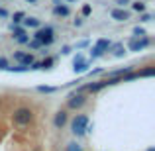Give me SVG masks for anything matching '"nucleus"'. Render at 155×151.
Returning a JSON list of instances; mask_svg holds the SVG:
<instances>
[{
  "label": "nucleus",
  "instance_id": "27",
  "mask_svg": "<svg viewBox=\"0 0 155 151\" xmlns=\"http://www.w3.org/2000/svg\"><path fill=\"white\" fill-rule=\"evenodd\" d=\"M91 12H92V8L88 6V4H84V6H83V16H88Z\"/></svg>",
  "mask_w": 155,
  "mask_h": 151
},
{
  "label": "nucleus",
  "instance_id": "21",
  "mask_svg": "<svg viewBox=\"0 0 155 151\" xmlns=\"http://www.w3.org/2000/svg\"><path fill=\"white\" fill-rule=\"evenodd\" d=\"M51 65H53V59H51V57L41 61V69H51Z\"/></svg>",
  "mask_w": 155,
  "mask_h": 151
},
{
  "label": "nucleus",
  "instance_id": "19",
  "mask_svg": "<svg viewBox=\"0 0 155 151\" xmlns=\"http://www.w3.org/2000/svg\"><path fill=\"white\" fill-rule=\"evenodd\" d=\"M134 35H136V38H143V35H145V30H143V28H140V26L134 28Z\"/></svg>",
  "mask_w": 155,
  "mask_h": 151
},
{
  "label": "nucleus",
  "instance_id": "6",
  "mask_svg": "<svg viewBox=\"0 0 155 151\" xmlns=\"http://www.w3.org/2000/svg\"><path fill=\"white\" fill-rule=\"evenodd\" d=\"M73 65H75V73H87L88 71V61H84L83 59V55H81V53H77V57H75V61H73Z\"/></svg>",
  "mask_w": 155,
  "mask_h": 151
},
{
  "label": "nucleus",
  "instance_id": "15",
  "mask_svg": "<svg viewBox=\"0 0 155 151\" xmlns=\"http://www.w3.org/2000/svg\"><path fill=\"white\" fill-rule=\"evenodd\" d=\"M28 45H30V49H39V47H43L41 45V41H39V39H30V41H28Z\"/></svg>",
  "mask_w": 155,
  "mask_h": 151
},
{
  "label": "nucleus",
  "instance_id": "16",
  "mask_svg": "<svg viewBox=\"0 0 155 151\" xmlns=\"http://www.w3.org/2000/svg\"><path fill=\"white\" fill-rule=\"evenodd\" d=\"M30 63H34V55H24V59H22V65H26V67H30Z\"/></svg>",
  "mask_w": 155,
  "mask_h": 151
},
{
  "label": "nucleus",
  "instance_id": "11",
  "mask_svg": "<svg viewBox=\"0 0 155 151\" xmlns=\"http://www.w3.org/2000/svg\"><path fill=\"white\" fill-rule=\"evenodd\" d=\"M110 45H112V43H110V39H98V41L94 43V47H98V49L102 51V53H104V51H108V49H110Z\"/></svg>",
  "mask_w": 155,
  "mask_h": 151
},
{
  "label": "nucleus",
  "instance_id": "3",
  "mask_svg": "<svg viewBox=\"0 0 155 151\" xmlns=\"http://www.w3.org/2000/svg\"><path fill=\"white\" fill-rule=\"evenodd\" d=\"M14 124H18V126H26V124H30L31 120H34V112H31L30 108H18L14 112Z\"/></svg>",
  "mask_w": 155,
  "mask_h": 151
},
{
  "label": "nucleus",
  "instance_id": "29",
  "mask_svg": "<svg viewBox=\"0 0 155 151\" xmlns=\"http://www.w3.org/2000/svg\"><path fill=\"white\" fill-rule=\"evenodd\" d=\"M88 45V41H87V39H83V41H79V43H77V47H79V49H83V47H87Z\"/></svg>",
  "mask_w": 155,
  "mask_h": 151
},
{
  "label": "nucleus",
  "instance_id": "20",
  "mask_svg": "<svg viewBox=\"0 0 155 151\" xmlns=\"http://www.w3.org/2000/svg\"><path fill=\"white\" fill-rule=\"evenodd\" d=\"M38 90L39 92H47V94H49V92H55L57 88L55 87H38Z\"/></svg>",
  "mask_w": 155,
  "mask_h": 151
},
{
  "label": "nucleus",
  "instance_id": "35",
  "mask_svg": "<svg viewBox=\"0 0 155 151\" xmlns=\"http://www.w3.org/2000/svg\"><path fill=\"white\" fill-rule=\"evenodd\" d=\"M147 151H155V149H153V147H151V149H147Z\"/></svg>",
  "mask_w": 155,
  "mask_h": 151
},
{
  "label": "nucleus",
  "instance_id": "14",
  "mask_svg": "<svg viewBox=\"0 0 155 151\" xmlns=\"http://www.w3.org/2000/svg\"><path fill=\"white\" fill-rule=\"evenodd\" d=\"M134 71V67H124V69H120V71H112L108 77H124L126 73H132Z\"/></svg>",
  "mask_w": 155,
  "mask_h": 151
},
{
  "label": "nucleus",
  "instance_id": "13",
  "mask_svg": "<svg viewBox=\"0 0 155 151\" xmlns=\"http://www.w3.org/2000/svg\"><path fill=\"white\" fill-rule=\"evenodd\" d=\"M24 24H26L28 28H39V26H41L38 18H26V16H24Z\"/></svg>",
  "mask_w": 155,
  "mask_h": 151
},
{
  "label": "nucleus",
  "instance_id": "26",
  "mask_svg": "<svg viewBox=\"0 0 155 151\" xmlns=\"http://www.w3.org/2000/svg\"><path fill=\"white\" fill-rule=\"evenodd\" d=\"M24 55H26V53H22V51H16V53H14V59H16V61H20V63H22Z\"/></svg>",
  "mask_w": 155,
  "mask_h": 151
},
{
  "label": "nucleus",
  "instance_id": "25",
  "mask_svg": "<svg viewBox=\"0 0 155 151\" xmlns=\"http://www.w3.org/2000/svg\"><path fill=\"white\" fill-rule=\"evenodd\" d=\"M12 30H14V38H18V35L26 34V30H24V28H12Z\"/></svg>",
  "mask_w": 155,
  "mask_h": 151
},
{
  "label": "nucleus",
  "instance_id": "24",
  "mask_svg": "<svg viewBox=\"0 0 155 151\" xmlns=\"http://www.w3.org/2000/svg\"><path fill=\"white\" fill-rule=\"evenodd\" d=\"M67 151H81V145L73 141V143H69V145H67Z\"/></svg>",
  "mask_w": 155,
  "mask_h": 151
},
{
  "label": "nucleus",
  "instance_id": "8",
  "mask_svg": "<svg viewBox=\"0 0 155 151\" xmlns=\"http://www.w3.org/2000/svg\"><path fill=\"white\" fill-rule=\"evenodd\" d=\"M110 16H112L114 20H118V22H126V20L130 18V14L126 10H122V8H114V10L110 12Z\"/></svg>",
  "mask_w": 155,
  "mask_h": 151
},
{
  "label": "nucleus",
  "instance_id": "22",
  "mask_svg": "<svg viewBox=\"0 0 155 151\" xmlns=\"http://www.w3.org/2000/svg\"><path fill=\"white\" fill-rule=\"evenodd\" d=\"M24 16H26L24 12H16V14H14V24H20L24 20Z\"/></svg>",
  "mask_w": 155,
  "mask_h": 151
},
{
  "label": "nucleus",
  "instance_id": "33",
  "mask_svg": "<svg viewBox=\"0 0 155 151\" xmlns=\"http://www.w3.org/2000/svg\"><path fill=\"white\" fill-rule=\"evenodd\" d=\"M118 4H122V6H124V4H128V0H118Z\"/></svg>",
  "mask_w": 155,
  "mask_h": 151
},
{
  "label": "nucleus",
  "instance_id": "34",
  "mask_svg": "<svg viewBox=\"0 0 155 151\" xmlns=\"http://www.w3.org/2000/svg\"><path fill=\"white\" fill-rule=\"evenodd\" d=\"M28 2H38V0H28Z\"/></svg>",
  "mask_w": 155,
  "mask_h": 151
},
{
  "label": "nucleus",
  "instance_id": "10",
  "mask_svg": "<svg viewBox=\"0 0 155 151\" xmlns=\"http://www.w3.org/2000/svg\"><path fill=\"white\" fill-rule=\"evenodd\" d=\"M53 12H55L57 16H69V14H71V10H69V6H65V4H61V2H57V4H55V8H53Z\"/></svg>",
  "mask_w": 155,
  "mask_h": 151
},
{
  "label": "nucleus",
  "instance_id": "9",
  "mask_svg": "<svg viewBox=\"0 0 155 151\" xmlns=\"http://www.w3.org/2000/svg\"><path fill=\"white\" fill-rule=\"evenodd\" d=\"M53 124H55V128H63V126L67 124V112H63V110H61V112H57Z\"/></svg>",
  "mask_w": 155,
  "mask_h": 151
},
{
  "label": "nucleus",
  "instance_id": "12",
  "mask_svg": "<svg viewBox=\"0 0 155 151\" xmlns=\"http://www.w3.org/2000/svg\"><path fill=\"white\" fill-rule=\"evenodd\" d=\"M110 49L114 51V55H116V57H124V55H126V51H124V45H122V43H116V45H110Z\"/></svg>",
  "mask_w": 155,
  "mask_h": 151
},
{
  "label": "nucleus",
  "instance_id": "5",
  "mask_svg": "<svg viewBox=\"0 0 155 151\" xmlns=\"http://www.w3.org/2000/svg\"><path fill=\"white\" fill-rule=\"evenodd\" d=\"M149 38H137V39H132V41H130V49L132 51H141V49H145V47H149Z\"/></svg>",
  "mask_w": 155,
  "mask_h": 151
},
{
  "label": "nucleus",
  "instance_id": "23",
  "mask_svg": "<svg viewBox=\"0 0 155 151\" xmlns=\"http://www.w3.org/2000/svg\"><path fill=\"white\" fill-rule=\"evenodd\" d=\"M16 41H18V43H28V41H30V38H28V34H22V35L16 38Z\"/></svg>",
  "mask_w": 155,
  "mask_h": 151
},
{
  "label": "nucleus",
  "instance_id": "30",
  "mask_svg": "<svg viewBox=\"0 0 155 151\" xmlns=\"http://www.w3.org/2000/svg\"><path fill=\"white\" fill-rule=\"evenodd\" d=\"M8 67V61L6 59H2V57H0V69H6Z\"/></svg>",
  "mask_w": 155,
  "mask_h": 151
},
{
  "label": "nucleus",
  "instance_id": "7",
  "mask_svg": "<svg viewBox=\"0 0 155 151\" xmlns=\"http://www.w3.org/2000/svg\"><path fill=\"white\" fill-rule=\"evenodd\" d=\"M153 73H155V69L153 67H147V69H143V71H140V73H134V75L124 77L122 83H124V80H132V79H140V77H153Z\"/></svg>",
  "mask_w": 155,
  "mask_h": 151
},
{
  "label": "nucleus",
  "instance_id": "32",
  "mask_svg": "<svg viewBox=\"0 0 155 151\" xmlns=\"http://www.w3.org/2000/svg\"><path fill=\"white\" fill-rule=\"evenodd\" d=\"M61 53H63V55H69V53H71V47H67V45H65V47H63V51H61Z\"/></svg>",
  "mask_w": 155,
  "mask_h": 151
},
{
  "label": "nucleus",
  "instance_id": "17",
  "mask_svg": "<svg viewBox=\"0 0 155 151\" xmlns=\"http://www.w3.org/2000/svg\"><path fill=\"white\" fill-rule=\"evenodd\" d=\"M102 55H104V53L100 51L98 47H92V51H91V57H92V59H98V57H102Z\"/></svg>",
  "mask_w": 155,
  "mask_h": 151
},
{
  "label": "nucleus",
  "instance_id": "28",
  "mask_svg": "<svg viewBox=\"0 0 155 151\" xmlns=\"http://www.w3.org/2000/svg\"><path fill=\"white\" fill-rule=\"evenodd\" d=\"M151 18H153L151 14H143V16H141L140 20H141V22H149V20H151Z\"/></svg>",
  "mask_w": 155,
  "mask_h": 151
},
{
  "label": "nucleus",
  "instance_id": "1",
  "mask_svg": "<svg viewBox=\"0 0 155 151\" xmlns=\"http://www.w3.org/2000/svg\"><path fill=\"white\" fill-rule=\"evenodd\" d=\"M34 38H35V39H39L43 47H45V45H51V43L55 41V35H53V28H51V26L38 28V31H35Z\"/></svg>",
  "mask_w": 155,
  "mask_h": 151
},
{
  "label": "nucleus",
  "instance_id": "18",
  "mask_svg": "<svg viewBox=\"0 0 155 151\" xmlns=\"http://www.w3.org/2000/svg\"><path fill=\"white\" fill-rule=\"evenodd\" d=\"M132 8H134L136 12H143V10H145V4H143V2H134Z\"/></svg>",
  "mask_w": 155,
  "mask_h": 151
},
{
  "label": "nucleus",
  "instance_id": "2",
  "mask_svg": "<svg viewBox=\"0 0 155 151\" xmlns=\"http://www.w3.org/2000/svg\"><path fill=\"white\" fill-rule=\"evenodd\" d=\"M71 128H73V133H75L77 137H83L84 133H87V130H88V118L87 116H77L75 120H73V124H71Z\"/></svg>",
  "mask_w": 155,
  "mask_h": 151
},
{
  "label": "nucleus",
  "instance_id": "4",
  "mask_svg": "<svg viewBox=\"0 0 155 151\" xmlns=\"http://www.w3.org/2000/svg\"><path fill=\"white\" fill-rule=\"evenodd\" d=\"M84 102H87V96H84L83 92H73V94L69 96V100H67V106L73 108V110H77V108H81Z\"/></svg>",
  "mask_w": 155,
  "mask_h": 151
},
{
  "label": "nucleus",
  "instance_id": "31",
  "mask_svg": "<svg viewBox=\"0 0 155 151\" xmlns=\"http://www.w3.org/2000/svg\"><path fill=\"white\" fill-rule=\"evenodd\" d=\"M0 18H8V12L4 8H0Z\"/></svg>",
  "mask_w": 155,
  "mask_h": 151
}]
</instances>
